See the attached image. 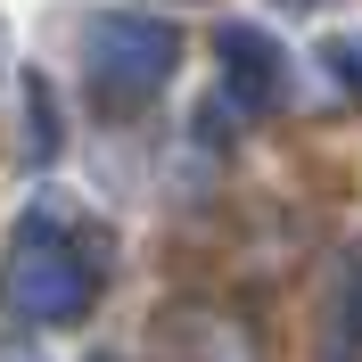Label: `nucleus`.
I'll list each match as a JSON object with an SVG mask.
<instances>
[{
  "instance_id": "f257e3e1",
  "label": "nucleus",
  "mask_w": 362,
  "mask_h": 362,
  "mask_svg": "<svg viewBox=\"0 0 362 362\" xmlns=\"http://www.w3.org/2000/svg\"><path fill=\"white\" fill-rule=\"evenodd\" d=\"M99 272H107V239L74 214V206L42 198L8 230V264H0V305L33 329H66L90 313L99 296Z\"/></svg>"
},
{
  "instance_id": "f03ea898",
  "label": "nucleus",
  "mask_w": 362,
  "mask_h": 362,
  "mask_svg": "<svg viewBox=\"0 0 362 362\" xmlns=\"http://www.w3.org/2000/svg\"><path fill=\"white\" fill-rule=\"evenodd\" d=\"M83 58H90V99L99 107H148L181 66V33L157 17H99L83 33Z\"/></svg>"
},
{
  "instance_id": "7ed1b4c3",
  "label": "nucleus",
  "mask_w": 362,
  "mask_h": 362,
  "mask_svg": "<svg viewBox=\"0 0 362 362\" xmlns=\"http://www.w3.org/2000/svg\"><path fill=\"white\" fill-rule=\"evenodd\" d=\"M214 58H223V90L247 115H272L280 99H288V58H280V42H272L264 25H223Z\"/></svg>"
},
{
  "instance_id": "20e7f679",
  "label": "nucleus",
  "mask_w": 362,
  "mask_h": 362,
  "mask_svg": "<svg viewBox=\"0 0 362 362\" xmlns=\"http://www.w3.org/2000/svg\"><path fill=\"white\" fill-rule=\"evenodd\" d=\"M157 329L173 338L181 362H264L247 313H230V305H198V296H189V305H165Z\"/></svg>"
},
{
  "instance_id": "39448f33",
  "label": "nucleus",
  "mask_w": 362,
  "mask_h": 362,
  "mask_svg": "<svg viewBox=\"0 0 362 362\" xmlns=\"http://www.w3.org/2000/svg\"><path fill=\"white\" fill-rule=\"evenodd\" d=\"M338 362H362V247H354L346 288H338Z\"/></svg>"
},
{
  "instance_id": "423d86ee",
  "label": "nucleus",
  "mask_w": 362,
  "mask_h": 362,
  "mask_svg": "<svg viewBox=\"0 0 362 362\" xmlns=\"http://www.w3.org/2000/svg\"><path fill=\"white\" fill-rule=\"evenodd\" d=\"M321 58H329V66H338V83L354 90V99H362V33H338V42L321 49Z\"/></svg>"
},
{
  "instance_id": "0eeeda50",
  "label": "nucleus",
  "mask_w": 362,
  "mask_h": 362,
  "mask_svg": "<svg viewBox=\"0 0 362 362\" xmlns=\"http://www.w3.org/2000/svg\"><path fill=\"white\" fill-rule=\"evenodd\" d=\"M280 8H321V0H280Z\"/></svg>"
}]
</instances>
